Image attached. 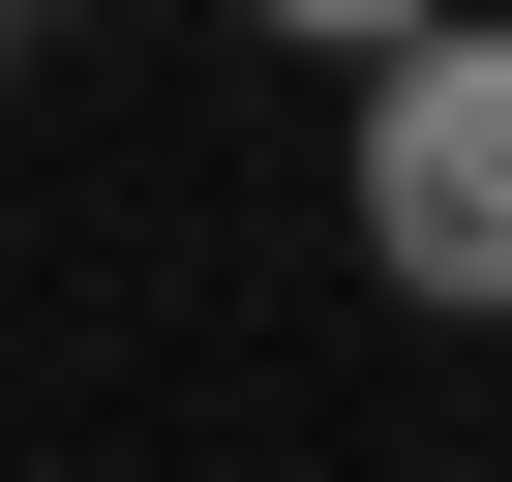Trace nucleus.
Instances as JSON below:
<instances>
[{
	"label": "nucleus",
	"instance_id": "1",
	"mask_svg": "<svg viewBox=\"0 0 512 482\" xmlns=\"http://www.w3.org/2000/svg\"><path fill=\"white\" fill-rule=\"evenodd\" d=\"M362 241L392 302H512V31H422L362 91Z\"/></svg>",
	"mask_w": 512,
	"mask_h": 482
}]
</instances>
